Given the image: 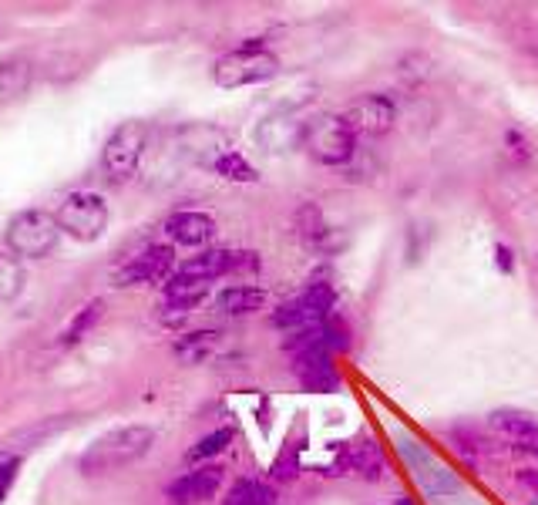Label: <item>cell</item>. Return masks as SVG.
I'll use <instances>...</instances> for the list:
<instances>
[{
    "label": "cell",
    "instance_id": "obj_1",
    "mask_svg": "<svg viewBox=\"0 0 538 505\" xmlns=\"http://www.w3.org/2000/svg\"><path fill=\"white\" fill-rule=\"evenodd\" d=\"M155 445V428L148 425H125L115 428L108 435H101L95 445L81 455V472L85 475H101V472H118V468L138 462L152 452Z\"/></svg>",
    "mask_w": 538,
    "mask_h": 505
},
{
    "label": "cell",
    "instance_id": "obj_2",
    "mask_svg": "<svg viewBox=\"0 0 538 505\" xmlns=\"http://www.w3.org/2000/svg\"><path fill=\"white\" fill-rule=\"evenodd\" d=\"M300 145L317 165L337 169L357 155V135L343 122V115H313L300 128Z\"/></svg>",
    "mask_w": 538,
    "mask_h": 505
},
{
    "label": "cell",
    "instance_id": "obj_3",
    "mask_svg": "<svg viewBox=\"0 0 538 505\" xmlns=\"http://www.w3.org/2000/svg\"><path fill=\"white\" fill-rule=\"evenodd\" d=\"M280 75V58H276L269 48H249V44H239L236 51L222 54V58L212 64V81L219 88H253L266 85Z\"/></svg>",
    "mask_w": 538,
    "mask_h": 505
},
{
    "label": "cell",
    "instance_id": "obj_4",
    "mask_svg": "<svg viewBox=\"0 0 538 505\" xmlns=\"http://www.w3.org/2000/svg\"><path fill=\"white\" fill-rule=\"evenodd\" d=\"M337 307V287L330 280H317L310 283L303 293H296L293 300L280 303L269 317V324L280 327V330H306V327H320L323 320L333 314Z\"/></svg>",
    "mask_w": 538,
    "mask_h": 505
},
{
    "label": "cell",
    "instance_id": "obj_5",
    "mask_svg": "<svg viewBox=\"0 0 538 505\" xmlns=\"http://www.w3.org/2000/svg\"><path fill=\"white\" fill-rule=\"evenodd\" d=\"M58 226L71 240L91 243L108 229V202L98 192H74L58 206Z\"/></svg>",
    "mask_w": 538,
    "mask_h": 505
},
{
    "label": "cell",
    "instance_id": "obj_6",
    "mask_svg": "<svg viewBox=\"0 0 538 505\" xmlns=\"http://www.w3.org/2000/svg\"><path fill=\"white\" fill-rule=\"evenodd\" d=\"M58 219L51 213H41V209H27V213H17L7 226V246L17 256H27V260H41L54 250L58 243Z\"/></svg>",
    "mask_w": 538,
    "mask_h": 505
},
{
    "label": "cell",
    "instance_id": "obj_7",
    "mask_svg": "<svg viewBox=\"0 0 538 505\" xmlns=\"http://www.w3.org/2000/svg\"><path fill=\"white\" fill-rule=\"evenodd\" d=\"M148 128L142 122H125L108 135L105 152H101V165H105L111 182H125L135 176L138 162L145 155Z\"/></svg>",
    "mask_w": 538,
    "mask_h": 505
},
{
    "label": "cell",
    "instance_id": "obj_8",
    "mask_svg": "<svg viewBox=\"0 0 538 505\" xmlns=\"http://www.w3.org/2000/svg\"><path fill=\"white\" fill-rule=\"evenodd\" d=\"M343 122L350 125L357 139H380L397 125V105L391 95L367 91V95H357L343 108Z\"/></svg>",
    "mask_w": 538,
    "mask_h": 505
},
{
    "label": "cell",
    "instance_id": "obj_9",
    "mask_svg": "<svg viewBox=\"0 0 538 505\" xmlns=\"http://www.w3.org/2000/svg\"><path fill=\"white\" fill-rule=\"evenodd\" d=\"M226 482V468L219 462H209V465H196L192 472H185L182 479H175L165 495L175 502V505H202V502H212Z\"/></svg>",
    "mask_w": 538,
    "mask_h": 505
},
{
    "label": "cell",
    "instance_id": "obj_10",
    "mask_svg": "<svg viewBox=\"0 0 538 505\" xmlns=\"http://www.w3.org/2000/svg\"><path fill=\"white\" fill-rule=\"evenodd\" d=\"M175 273V250L165 243H155L132 256L122 270H118V287H135V283H162Z\"/></svg>",
    "mask_w": 538,
    "mask_h": 505
},
{
    "label": "cell",
    "instance_id": "obj_11",
    "mask_svg": "<svg viewBox=\"0 0 538 505\" xmlns=\"http://www.w3.org/2000/svg\"><path fill=\"white\" fill-rule=\"evenodd\" d=\"M165 236L185 250H206L216 240V219L209 213H199V209H182V213H172L165 219Z\"/></svg>",
    "mask_w": 538,
    "mask_h": 505
},
{
    "label": "cell",
    "instance_id": "obj_12",
    "mask_svg": "<svg viewBox=\"0 0 538 505\" xmlns=\"http://www.w3.org/2000/svg\"><path fill=\"white\" fill-rule=\"evenodd\" d=\"M293 371H296V378H300L303 388L313 391V394H330V391H337L343 384L337 364H333V354L323 351V347H320V351L296 354L293 357Z\"/></svg>",
    "mask_w": 538,
    "mask_h": 505
},
{
    "label": "cell",
    "instance_id": "obj_13",
    "mask_svg": "<svg viewBox=\"0 0 538 505\" xmlns=\"http://www.w3.org/2000/svg\"><path fill=\"white\" fill-rule=\"evenodd\" d=\"M233 266H236V250H202L175 266L172 277L209 287V283L219 277H233Z\"/></svg>",
    "mask_w": 538,
    "mask_h": 505
},
{
    "label": "cell",
    "instance_id": "obj_14",
    "mask_svg": "<svg viewBox=\"0 0 538 505\" xmlns=\"http://www.w3.org/2000/svg\"><path fill=\"white\" fill-rule=\"evenodd\" d=\"M488 425L505 435L508 442L518 445H538V415L522 408H495L488 415Z\"/></svg>",
    "mask_w": 538,
    "mask_h": 505
},
{
    "label": "cell",
    "instance_id": "obj_15",
    "mask_svg": "<svg viewBox=\"0 0 538 505\" xmlns=\"http://www.w3.org/2000/svg\"><path fill=\"white\" fill-rule=\"evenodd\" d=\"M330 223L323 219L317 202H303L296 209V240H300L306 250H317V253H327L330 250Z\"/></svg>",
    "mask_w": 538,
    "mask_h": 505
},
{
    "label": "cell",
    "instance_id": "obj_16",
    "mask_svg": "<svg viewBox=\"0 0 538 505\" xmlns=\"http://www.w3.org/2000/svg\"><path fill=\"white\" fill-rule=\"evenodd\" d=\"M266 300H269L266 290L256 287V283H233V287H226L216 297V307L226 317H246V314H256V310H263Z\"/></svg>",
    "mask_w": 538,
    "mask_h": 505
},
{
    "label": "cell",
    "instance_id": "obj_17",
    "mask_svg": "<svg viewBox=\"0 0 538 505\" xmlns=\"http://www.w3.org/2000/svg\"><path fill=\"white\" fill-rule=\"evenodd\" d=\"M219 344H222L219 330H189V334H182L179 341L172 344V351L185 364H199V361H206V357L216 354Z\"/></svg>",
    "mask_w": 538,
    "mask_h": 505
},
{
    "label": "cell",
    "instance_id": "obj_18",
    "mask_svg": "<svg viewBox=\"0 0 538 505\" xmlns=\"http://www.w3.org/2000/svg\"><path fill=\"white\" fill-rule=\"evenodd\" d=\"M233 438H236V428H216V431H209L206 438H199L196 445L185 452V462L189 465H209V462H216V458L226 452L229 445H233Z\"/></svg>",
    "mask_w": 538,
    "mask_h": 505
},
{
    "label": "cell",
    "instance_id": "obj_19",
    "mask_svg": "<svg viewBox=\"0 0 538 505\" xmlns=\"http://www.w3.org/2000/svg\"><path fill=\"white\" fill-rule=\"evenodd\" d=\"M209 169L229 182H259V169L236 149H226L222 155H216V159L209 162Z\"/></svg>",
    "mask_w": 538,
    "mask_h": 505
},
{
    "label": "cell",
    "instance_id": "obj_20",
    "mask_svg": "<svg viewBox=\"0 0 538 505\" xmlns=\"http://www.w3.org/2000/svg\"><path fill=\"white\" fill-rule=\"evenodd\" d=\"M222 505H276V489L256 479H239L233 489L226 492Z\"/></svg>",
    "mask_w": 538,
    "mask_h": 505
},
{
    "label": "cell",
    "instance_id": "obj_21",
    "mask_svg": "<svg viewBox=\"0 0 538 505\" xmlns=\"http://www.w3.org/2000/svg\"><path fill=\"white\" fill-rule=\"evenodd\" d=\"M300 472H303V462H300V445L296 442H286L280 448V455L273 458V465H269V479L273 482H296L300 479Z\"/></svg>",
    "mask_w": 538,
    "mask_h": 505
},
{
    "label": "cell",
    "instance_id": "obj_22",
    "mask_svg": "<svg viewBox=\"0 0 538 505\" xmlns=\"http://www.w3.org/2000/svg\"><path fill=\"white\" fill-rule=\"evenodd\" d=\"M24 290V266L17 256L0 253V303H11Z\"/></svg>",
    "mask_w": 538,
    "mask_h": 505
},
{
    "label": "cell",
    "instance_id": "obj_23",
    "mask_svg": "<svg viewBox=\"0 0 538 505\" xmlns=\"http://www.w3.org/2000/svg\"><path fill=\"white\" fill-rule=\"evenodd\" d=\"M101 310H105V303L101 300H91L81 314H74V320L68 324V330H64V344H78L81 337H88V330L101 320Z\"/></svg>",
    "mask_w": 538,
    "mask_h": 505
},
{
    "label": "cell",
    "instance_id": "obj_24",
    "mask_svg": "<svg viewBox=\"0 0 538 505\" xmlns=\"http://www.w3.org/2000/svg\"><path fill=\"white\" fill-rule=\"evenodd\" d=\"M323 341H327L330 354H347L350 351V344L354 341H350V327L340 314H330L327 320H323Z\"/></svg>",
    "mask_w": 538,
    "mask_h": 505
},
{
    "label": "cell",
    "instance_id": "obj_25",
    "mask_svg": "<svg viewBox=\"0 0 538 505\" xmlns=\"http://www.w3.org/2000/svg\"><path fill=\"white\" fill-rule=\"evenodd\" d=\"M505 152H508V159L518 165V169H525V165L535 162L532 142H528V135L518 132V128H508V132H505Z\"/></svg>",
    "mask_w": 538,
    "mask_h": 505
},
{
    "label": "cell",
    "instance_id": "obj_26",
    "mask_svg": "<svg viewBox=\"0 0 538 505\" xmlns=\"http://www.w3.org/2000/svg\"><path fill=\"white\" fill-rule=\"evenodd\" d=\"M17 468H21V458L0 455V505H4L7 492H11V485H14V479H17Z\"/></svg>",
    "mask_w": 538,
    "mask_h": 505
},
{
    "label": "cell",
    "instance_id": "obj_27",
    "mask_svg": "<svg viewBox=\"0 0 538 505\" xmlns=\"http://www.w3.org/2000/svg\"><path fill=\"white\" fill-rule=\"evenodd\" d=\"M491 256H495L498 273L512 277V273H515V250H512V246H508V243H495V246H491Z\"/></svg>",
    "mask_w": 538,
    "mask_h": 505
},
{
    "label": "cell",
    "instance_id": "obj_28",
    "mask_svg": "<svg viewBox=\"0 0 538 505\" xmlns=\"http://www.w3.org/2000/svg\"><path fill=\"white\" fill-rule=\"evenodd\" d=\"M518 482L525 485V489H532L538 495V468H518V475H515Z\"/></svg>",
    "mask_w": 538,
    "mask_h": 505
},
{
    "label": "cell",
    "instance_id": "obj_29",
    "mask_svg": "<svg viewBox=\"0 0 538 505\" xmlns=\"http://www.w3.org/2000/svg\"><path fill=\"white\" fill-rule=\"evenodd\" d=\"M394 505H414V502H411V499H397Z\"/></svg>",
    "mask_w": 538,
    "mask_h": 505
},
{
    "label": "cell",
    "instance_id": "obj_30",
    "mask_svg": "<svg viewBox=\"0 0 538 505\" xmlns=\"http://www.w3.org/2000/svg\"><path fill=\"white\" fill-rule=\"evenodd\" d=\"M532 452H535V458H538V445H532Z\"/></svg>",
    "mask_w": 538,
    "mask_h": 505
},
{
    "label": "cell",
    "instance_id": "obj_31",
    "mask_svg": "<svg viewBox=\"0 0 538 505\" xmlns=\"http://www.w3.org/2000/svg\"><path fill=\"white\" fill-rule=\"evenodd\" d=\"M528 505H538V499H535V502H528Z\"/></svg>",
    "mask_w": 538,
    "mask_h": 505
}]
</instances>
